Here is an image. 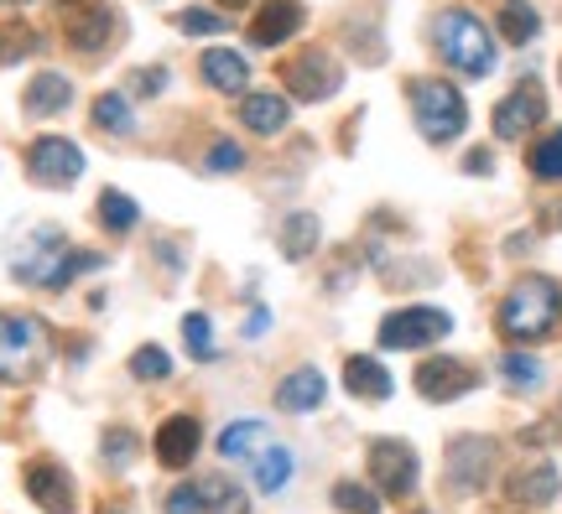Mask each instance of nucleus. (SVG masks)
<instances>
[{
	"instance_id": "obj_1",
	"label": "nucleus",
	"mask_w": 562,
	"mask_h": 514,
	"mask_svg": "<svg viewBox=\"0 0 562 514\" xmlns=\"http://www.w3.org/2000/svg\"><path fill=\"white\" fill-rule=\"evenodd\" d=\"M5 265H11V276H16L21 286L63 292V286H74L83 271H100L104 255H79L58 224H26V229H16L11 244H5Z\"/></svg>"
},
{
	"instance_id": "obj_2",
	"label": "nucleus",
	"mask_w": 562,
	"mask_h": 514,
	"mask_svg": "<svg viewBox=\"0 0 562 514\" xmlns=\"http://www.w3.org/2000/svg\"><path fill=\"white\" fill-rule=\"evenodd\" d=\"M562 322V286L547 276L516 281L501 301V333L510 343H537Z\"/></svg>"
},
{
	"instance_id": "obj_3",
	"label": "nucleus",
	"mask_w": 562,
	"mask_h": 514,
	"mask_svg": "<svg viewBox=\"0 0 562 514\" xmlns=\"http://www.w3.org/2000/svg\"><path fill=\"white\" fill-rule=\"evenodd\" d=\"M432 42H438L442 62H448L453 73H463V79H484V73L495 68V37H490V26H484L474 11H463V5L438 11Z\"/></svg>"
},
{
	"instance_id": "obj_4",
	"label": "nucleus",
	"mask_w": 562,
	"mask_h": 514,
	"mask_svg": "<svg viewBox=\"0 0 562 514\" xmlns=\"http://www.w3.org/2000/svg\"><path fill=\"white\" fill-rule=\"evenodd\" d=\"M412 115H417V130L432 146H448L453 136H463L469 125V104L448 79H417L412 83Z\"/></svg>"
},
{
	"instance_id": "obj_5",
	"label": "nucleus",
	"mask_w": 562,
	"mask_h": 514,
	"mask_svg": "<svg viewBox=\"0 0 562 514\" xmlns=\"http://www.w3.org/2000/svg\"><path fill=\"white\" fill-rule=\"evenodd\" d=\"M47 358V322L26 312H0V385L37 375Z\"/></svg>"
},
{
	"instance_id": "obj_6",
	"label": "nucleus",
	"mask_w": 562,
	"mask_h": 514,
	"mask_svg": "<svg viewBox=\"0 0 562 514\" xmlns=\"http://www.w3.org/2000/svg\"><path fill=\"white\" fill-rule=\"evenodd\" d=\"M26 178L37 187H74L83 178V151L68 136H37L26 146Z\"/></svg>"
},
{
	"instance_id": "obj_7",
	"label": "nucleus",
	"mask_w": 562,
	"mask_h": 514,
	"mask_svg": "<svg viewBox=\"0 0 562 514\" xmlns=\"http://www.w3.org/2000/svg\"><path fill=\"white\" fill-rule=\"evenodd\" d=\"M453 333V317L438 312V307H406V312H391L381 322V349H427V343H442Z\"/></svg>"
},
{
	"instance_id": "obj_8",
	"label": "nucleus",
	"mask_w": 562,
	"mask_h": 514,
	"mask_svg": "<svg viewBox=\"0 0 562 514\" xmlns=\"http://www.w3.org/2000/svg\"><path fill=\"white\" fill-rule=\"evenodd\" d=\"M281 79H286V89L297 94V100H307V104H318V100H328V94H339V62L328 58L323 47H307L302 58H292L286 68H281Z\"/></svg>"
},
{
	"instance_id": "obj_9",
	"label": "nucleus",
	"mask_w": 562,
	"mask_h": 514,
	"mask_svg": "<svg viewBox=\"0 0 562 514\" xmlns=\"http://www.w3.org/2000/svg\"><path fill=\"white\" fill-rule=\"evenodd\" d=\"M490 468H495V442L490 436H459L448 447V489L453 494H480Z\"/></svg>"
},
{
	"instance_id": "obj_10",
	"label": "nucleus",
	"mask_w": 562,
	"mask_h": 514,
	"mask_svg": "<svg viewBox=\"0 0 562 514\" xmlns=\"http://www.w3.org/2000/svg\"><path fill=\"white\" fill-rule=\"evenodd\" d=\"M370 478H375V489L391 499L412 494V489H417V453H412L406 442H396V436H385V442L370 447Z\"/></svg>"
},
{
	"instance_id": "obj_11",
	"label": "nucleus",
	"mask_w": 562,
	"mask_h": 514,
	"mask_svg": "<svg viewBox=\"0 0 562 514\" xmlns=\"http://www.w3.org/2000/svg\"><path fill=\"white\" fill-rule=\"evenodd\" d=\"M63 32H68V47L100 53L104 42L115 37V16H110L104 0H63Z\"/></svg>"
},
{
	"instance_id": "obj_12",
	"label": "nucleus",
	"mask_w": 562,
	"mask_h": 514,
	"mask_svg": "<svg viewBox=\"0 0 562 514\" xmlns=\"http://www.w3.org/2000/svg\"><path fill=\"white\" fill-rule=\"evenodd\" d=\"M547 119V94H542V83H516L510 94H505L501 104H495V136L501 140H521L531 125H542Z\"/></svg>"
},
{
	"instance_id": "obj_13",
	"label": "nucleus",
	"mask_w": 562,
	"mask_h": 514,
	"mask_svg": "<svg viewBox=\"0 0 562 514\" xmlns=\"http://www.w3.org/2000/svg\"><path fill=\"white\" fill-rule=\"evenodd\" d=\"M26 494H32V504H37L42 514H74V478H68V468L63 462H26Z\"/></svg>"
},
{
	"instance_id": "obj_14",
	"label": "nucleus",
	"mask_w": 562,
	"mask_h": 514,
	"mask_svg": "<svg viewBox=\"0 0 562 514\" xmlns=\"http://www.w3.org/2000/svg\"><path fill=\"white\" fill-rule=\"evenodd\" d=\"M474 385H480V379H474V369H469V364H459V358H427V364L417 369V396L432 400V406L469 396Z\"/></svg>"
},
{
	"instance_id": "obj_15",
	"label": "nucleus",
	"mask_w": 562,
	"mask_h": 514,
	"mask_svg": "<svg viewBox=\"0 0 562 514\" xmlns=\"http://www.w3.org/2000/svg\"><path fill=\"white\" fill-rule=\"evenodd\" d=\"M199 442H203L199 415H167V421L157 426V442H151V453H157L161 468H188V462L199 457Z\"/></svg>"
},
{
	"instance_id": "obj_16",
	"label": "nucleus",
	"mask_w": 562,
	"mask_h": 514,
	"mask_svg": "<svg viewBox=\"0 0 562 514\" xmlns=\"http://www.w3.org/2000/svg\"><path fill=\"white\" fill-rule=\"evenodd\" d=\"M302 21H307L302 0H266L256 21H250V42L256 47H281V42H292L302 32Z\"/></svg>"
},
{
	"instance_id": "obj_17",
	"label": "nucleus",
	"mask_w": 562,
	"mask_h": 514,
	"mask_svg": "<svg viewBox=\"0 0 562 514\" xmlns=\"http://www.w3.org/2000/svg\"><path fill=\"white\" fill-rule=\"evenodd\" d=\"M323 396H328V379H323V369H292V375L277 385V406L292 415H307L318 411Z\"/></svg>"
},
{
	"instance_id": "obj_18",
	"label": "nucleus",
	"mask_w": 562,
	"mask_h": 514,
	"mask_svg": "<svg viewBox=\"0 0 562 514\" xmlns=\"http://www.w3.org/2000/svg\"><path fill=\"white\" fill-rule=\"evenodd\" d=\"M199 73L209 89H220V94H240L245 83H250V62L240 53H229V47H209L199 58Z\"/></svg>"
},
{
	"instance_id": "obj_19",
	"label": "nucleus",
	"mask_w": 562,
	"mask_h": 514,
	"mask_svg": "<svg viewBox=\"0 0 562 514\" xmlns=\"http://www.w3.org/2000/svg\"><path fill=\"white\" fill-rule=\"evenodd\" d=\"M26 115L32 119H53L63 115L68 104H74V79H63V73H37V79L26 83Z\"/></svg>"
},
{
	"instance_id": "obj_20",
	"label": "nucleus",
	"mask_w": 562,
	"mask_h": 514,
	"mask_svg": "<svg viewBox=\"0 0 562 514\" xmlns=\"http://www.w3.org/2000/svg\"><path fill=\"white\" fill-rule=\"evenodd\" d=\"M510 494H516V504L547 510V504L558 499V468H552V462H531L526 473L510 478Z\"/></svg>"
},
{
	"instance_id": "obj_21",
	"label": "nucleus",
	"mask_w": 562,
	"mask_h": 514,
	"mask_svg": "<svg viewBox=\"0 0 562 514\" xmlns=\"http://www.w3.org/2000/svg\"><path fill=\"white\" fill-rule=\"evenodd\" d=\"M344 385H349V396H360V400L391 396V375L381 369V358H364V354H355L344 364Z\"/></svg>"
},
{
	"instance_id": "obj_22",
	"label": "nucleus",
	"mask_w": 562,
	"mask_h": 514,
	"mask_svg": "<svg viewBox=\"0 0 562 514\" xmlns=\"http://www.w3.org/2000/svg\"><path fill=\"white\" fill-rule=\"evenodd\" d=\"M240 119L256 136H277L281 125L292 119V104L281 100V94H250V100H240Z\"/></svg>"
},
{
	"instance_id": "obj_23",
	"label": "nucleus",
	"mask_w": 562,
	"mask_h": 514,
	"mask_svg": "<svg viewBox=\"0 0 562 514\" xmlns=\"http://www.w3.org/2000/svg\"><path fill=\"white\" fill-rule=\"evenodd\" d=\"M318 239H323L318 214H292L286 224H281V255H286V260H307L313 250H318Z\"/></svg>"
},
{
	"instance_id": "obj_24",
	"label": "nucleus",
	"mask_w": 562,
	"mask_h": 514,
	"mask_svg": "<svg viewBox=\"0 0 562 514\" xmlns=\"http://www.w3.org/2000/svg\"><path fill=\"white\" fill-rule=\"evenodd\" d=\"M537 32H542V16H537L531 0H501V37L510 47H526Z\"/></svg>"
},
{
	"instance_id": "obj_25",
	"label": "nucleus",
	"mask_w": 562,
	"mask_h": 514,
	"mask_svg": "<svg viewBox=\"0 0 562 514\" xmlns=\"http://www.w3.org/2000/svg\"><path fill=\"white\" fill-rule=\"evenodd\" d=\"M292 453L286 447H261L256 453V483H261V494H281L286 483H292Z\"/></svg>"
},
{
	"instance_id": "obj_26",
	"label": "nucleus",
	"mask_w": 562,
	"mask_h": 514,
	"mask_svg": "<svg viewBox=\"0 0 562 514\" xmlns=\"http://www.w3.org/2000/svg\"><path fill=\"white\" fill-rule=\"evenodd\" d=\"M100 224L110 229V235H131L140 224V208L131 203V193H121V187H104L100 193Z\"/></svg>"
},
{
	"instance_id": "obj_27",
	"label": "nucleus",
	"mask_w": 562,
	"mask_h": 514,
	"mask_svg": "<svg viewBox=\"0 0 562 514\" xmlns=\"http://www.w3.org/2000/svg\"><path fill=\"white\" fill-rule=\"evenodd\" d=\"M94 125H100L104 136H136V115H131L125 94H100L94 100Z\"/></svg>"
},
{
	"instance_id": "obj_28",
	"label": "nucleus",
	"mask_w": 562,
	"mask_h": 514,
	"mask_svg": "<svg viewBox=\"0 0 562 514\" xmlns=\"http://www.w3.org/2000/svg\"><path fill=\"white\" fill-rule=\"evenodd\" d=\"M526 167H531V178L542 182H562V130H547L537 146H531V157H526Z\"/></svg>"
},
{
	"instance_id": "obj_29",
	"label": "nucleus",
	"mask_w": 562,
	"mask_h": 514,
	"mask_svg": "<svg viewBox=\"0 0 562 514\" xmlns=\"http://www.w3.org/2000/svg\"><path fill=\"white\" fill-rule=\"evenodd\" d=\"M266 442V426L261 421H235V426H224L220 436V453L224 457H256Z\"/></svg>"
},
{
	"instance_id": "obj_30",
	"label": "nucleus",
	"mask_w": 562,
	"mask_h": 514,
	"mask_svg": "<svg viewBox=\"0 0 562 514\" xmlns=\"http://www.w3.org/2000/svg\"><path fill=\"white\" fill-rule=\"evenodd\" d=\"M501 375H505V385H510V390H537V385L547 379L542 375V358H537V354H521V349L501 358Z\"/></svg>"
},
{
	"instance_id": "obj_31",
	"label": "nucleus",
	"mask_w": 562,
	"mask_h": 514,
	"mask_svg": "<svg viewBox=\"0 0 562 514\" xmlns=\"http://www.w3.org/2000/svg\"><path fill=\"white\" fill-rule=\"evenodd\" d=\"M199 494H203V504H209V514H250L240 489H229L224 478H199Z\"/></svg>"
},
{
	"instance_id": "obj_32",
	"label": "nucleus",
	"mask_w": 562,
	"mask_h": 514,
	"mask_svg": "<svg viewBox=\"0 0 562 514\" xmlns=\"http://www.w3.org/2000/svg\"><path fill=\"white\" fill-rule=\"evenodd\" d=\"M182 343H188V354L193 358H220V349H214V322H209L203 312L182 317Z\"/></svg>"
},
{
	"instance_id": "obj_33",
	"label": "nucleus",
	"mask_w": 562,
	"mask_h": 514,
	"mask_svg": "<svg viewBox=\"0 0 562 514\" xmlns=\"http://www.w3.org/2000/svg\"><path fill=\"white\" fill-rule=\"evenodd\" d=\"M131 375L146 379V385H151V379H167V375H172V358H167V349L146 343V349H136V354H131Z\"/></svg>"
},
{
	"instance_id": "obj_34",
	"label": "nucleus",
	"mask_w": 562,
	"mask_h": 514,
	"mask_svg": "<svg viewBox=\"0 0 562 514\" xmlns=\"http://www.w3.org/2000/svg\"><path fill=\"white\" fill-rule=\"evenodd\" d=\"M100 447H104V462H110V468H131V457H136V432H131V426H110V432L100 436Z\"/></svg>"
},
{
	"instance_id": "obj_35",
	"label": "nucleus",
	"mask_w": 562,
	"mask_h": 514,
	"mask_svg": "<svg viewBox=\"0 0 562 514\" xmlns=\"http://www.w3.org/2000/svg\"><path fill=\"white\" fill-rule=\"evenodd\" d=\"M32 53H37V32H32V26H5V32H0V68L32 58Z\"/></svg>"
},
{
	"instance_id": "obj_36",
	"label": "nucleus",
	"mask_w": 562,
	"mask_h": 514,
	"mask_svg": "<svg viewBox=\"0 0 562 514\" xmlns=\"http://www.w3.org/2000/svg\"><path fill=\"white\" fill-rule=\"evenodd\" d=\"M334 504H339L344 514H381V494H370L364 483H339V489H334Z\"/></svg>"
},
{
	"instance_id": "obj_37",
	"label": "nucleus",
	"mask_w": 562,
	"mask_h": 514,
	"mask_svg": "<svg viewBox=\"0 0 562 514\" xmlns=\"http://www.w3.org/2000/svg\"><path fill=\"white\" fill-rule=\"evenodd\" d=\"M203 167H209V172H220V178H229V172H240V167H245V151L235 146V140H214Z\"/></svg>"
},
{
	"instance_id": "obj_38",
	"label": "nucleus",
	"mask_w": 562,
	"mask_h": 514,
	"mask_svg": "<svg viewBox=\"0 0 562 514\" xmlns=\"http://www.w3.org/2000/svg\"><path fill=\"white\" fill-rule=\"evenodd\" d=\"M178 26L188 32V37H214V32H224V16L220 11H203V5H193V11H182Z\"/></svg>"
},
{
	"instance_id": "obj_39",
	"label": "nucleus",
	"mask_w": 562,
	"mask_h": 514,
	"mask_svg": "<svg viewBox=\"0 0 562 514\" xmlns=\"http://www.w3.org/2000/svg\"><path fill=\"white\" fill-rule=\"evenodd\" d=\"M167 514H209V504H203L199 483H178L172 494H167Z\"/></svg>"
},
{
	"instance_id": "obj_40",
	"label": "nucleus",
	"mask_w": 562,
	"mask_h": 514,
	"mask_svg": "<svg viewBox=\"0 0 562 514\" xmlns=\"http://www.w3.org/2000/svg\"><path fill=\"white\" fill-rule=\"evenodd\" d=\"M167 89V68H140L136 73V94H161Z\"/></svg>"
},
{
	"instance_id": "obj_41",
	"label": "nucleus",
	"mask_w": 562,
	"mask_h": 514,
	"mask_svg": "<svg viewBox=\"0 0 562 514\" xmlns=\"http://www.w3.org/2000/svg\"><path fill=\"white\" fill-rule=\"evenodd\" d=\"M266 328H271V312H266V307H250V317H245V338H266Z\"/></svg>"
},
{
	"instance_id": "obj_42",
	"label": "nucleus",
	"mask_w": 562,
	"mask_h": 514,
	"mask_svg": "<svg viewBox=\"0 0 562 514\" xmlns=\"http://www.w3.org/2000/svg\"><path fill=\"white\" fill-rule=\"evenodd\" d=\"M463 167H469L474 178H490V172H495V157H490V151H469V161H463Z\"/></svg>"
},
{
	"instance_id": "obj_43",
	"label": "nucleus",
	"mask_w": 562,
	"mask_h": 514,
	"mask_svg": "<svg viewBox=\"0 0 562 514\" xmlns=\"http://www.w3.org/2000/svg\"><path fill=\"white\" fill-rule=\"evenodd\" d=\"M224 11H240V5H250V0H220Z\"/></svg>"
},
{
	"instance_id": "obj_44",
	"label": "nucleus",
	"mask_w": 562,
	"mask_h": 514,
	"mask_svg": "<svg viewBox=\"0 0 562 514\" xmlns=\"http://www.w3.org/2000/svg\"><path fill=\"white\" fill-rule=\"evenodd\" d=\"M558 229H562V208H558Z\"/></svg>"
},
{
	"instance_id": "obj_45",
	"label": "nucleus",
	"mask_w": 562,
	"mask_h": 514,
	"mask_svg": "<svg viewBox=\"0 0 562 514\" xmlns=\"http://www.w3.org/2000/svg\"><path fill=\"white\" fill-rule=\"evenodd\" d=\"M11 5H26V0H11Z\"/></svg>"
}]
</instances>
